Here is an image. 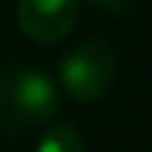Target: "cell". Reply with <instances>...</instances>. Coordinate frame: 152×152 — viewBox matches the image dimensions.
<instances>
[{
	"instance_id": "obj_1",
	"label": "cell",
	"mask_w": 152,
	"mask_h": 152,
	"mask_svg": "<svg viewBox=\"0 0 152 152\" xmlns=\"http://www.w3.org/2000/svg\"><path fill=\"white\" fill-rule=\"evenodd\" d=\"M59 112V91L48 75L35 67L0 69V126L21 134L48 123Z\"/></svg>"
},
{
	"instance_id": "obj_2",
	"label": "cell",
	"mask_w": 152,
	"mask_h": 152,
	"mask_svg": "<svg viewBox=\"0 0 152 152\" xmlns=\"http://www.w3.org/2000/svg\"><path fill=\"white\" fill-rule=\"evenodd\" d=\"M59 77L69 99L96 102L102 99L115 80V51L102 37H88L64 53L59 64Z\"/></svg>"
},
{
	"instance_id": "obj_3",
	"label": "cell",
	"mask_w": 152,
	"mask_h": 152,
	"mask_svg": "<svg viewBox=\"0 0 152 152\" xmlns=\"http://www.w3.org/2000/svg\"><path fill=\"white\" fill-rule=\"evenodd\" d=\"M80 16L77 0H19V29L35 43H59Z\"/></svg>"
},
{
	"instance_id": "obj_4",
	"label": "cell",
	"mask_w": 152,
	"mask_h": 152,
	"mask_svg": "<svg viewBox=\"0 0 152 152\" xmlns=\"http://www.w3.org/2000/svg\"><path fill=\"white\" fill-rule=\"evenodd\" d=\"M35 152H86V142L75 126L59 123V126H51L40 136Z\"/></svg>"
},
{
	"instance_id": "obj_5",
	"label": "cell",
	"mask_w": 152,
	"mask_h": 152,
	"mask_svg": "<svg viewBox=\"0 0 152 152\" xmlns=\"http://www.w3.org/2000/svg\"><path fill=\"white\" fill-rule=\"evenodd\" d=\"M91 5L110 16H128L136 8V0H91Z\"/></svg>"
}]
</instances>
